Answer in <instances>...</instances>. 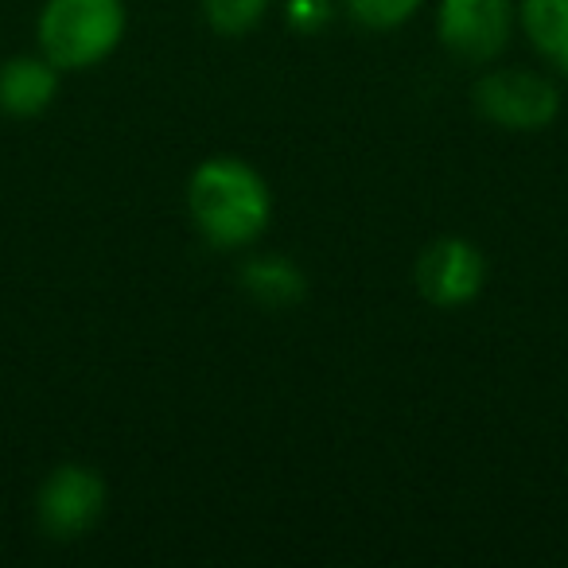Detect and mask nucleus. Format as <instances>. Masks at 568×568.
<instances>
[{"label": "nucleus", "mask_w": 568, "mask_h": 568, "mask_svg": "<svg viewBox=\"0 0 568 568\" xmlns=\"http://www.w3.org/2000/svg\"><path fill=\"white\" fill-rule=\"evenodd\" d=\"M187 211L214 250H242L265 234L273 195L245 160L211 156L191 172Z\"/></svg>", "instance_id": "obj_1"}, {"label": "nucleus", "mask_w": 568, "mask_h": 568, "mask_svg": "<svg viewBox=\"0 0 568 568\" xmlns=\"http://www.w3.org/2000/svg\"><path fill=\"white\" fill-rule=\"evenodd\" d=\"M36 32L40 51L59 71H87L118 51L125 36V0H48Z\"/></svg>", "instance_id": "obj_2"}, {"label": "nucleus", "mask_w": 568, "mask_h": 568, "mask_svg": "<svg viewBox=\"0 0 568 568\" xmlns=\"http://www.w3.org/2000/svg\"><path fill=\"white\" fill-rule=\"evenodd\" d=\"M105 510V483L94 467L87 464H59L55 471L43 479L40 495H36V514L40 526L48 529L55 541H74L82 537Z\"/></svg>", "instance_id": "obj_3"}, {"label": "nucleus", "mask_w": 568, "mask_h": 568, "mask_svg": "<svg viewBox=\"0 0 568 568\" xmlns=\"http://www.w3.org/2000/svg\"><path fill=\"white\" fill-rule=\"evenodd\" d=\"M514 17H518L514 0H440L436 32L456 59L490 63L510 43Z\"/></svg>", "instance_id": "obj_4"}, {"label": "nucleus", "mask_w": 568, "mask_h": 568, "mask_svg": "<svg viewBox=\"0 0 568 568\" xmlns=\"http://www.w3.org/2000/svg\"><path fill=\"white\" fill-rule=\"evenodd\" d=\"M475 110L503 129H545L560 113V94L545 74L490 71L475 82Z\"/></svg>", "instance_id": "obj_5"}, {"label": "nucleus", "mask_w": 568, "mask_h": 568, "mask_svg": "<svg viewBox=\"0 0 568 568\" xmlns=\"http://www.w3.org/2000/svg\"><path fill=\"white\" fill-rule=\"evenodd\" d=\"M417 288L436 308H464L483 293L487 261L464 237H436L417 257Z\"/></svg>", "instance_id": "obj_6"}, {"label": "nucleus", "mask_w": 568, "mask_h": 568, "mask_svg": "<svg viewBox=\"0 0 568 568\" xmlns=\"http://www.w3.org/2000/svg\"><path fill=\"white\" fill-rule=\"evenodd\" d=\"M59 94V67L48 55H17L0 63V113L40 118Z\"/></svg>", "instance_id": "obj_7"}, {"label": "nucleus", "mask_w": 568, "mask_h": 568, "mask_svg": "<svg viewBox=\"0 0 568 568\" xmlns=\"http://www.w3.org/2000/svg\"><path fill=\"white\" fill-rule=\"evenodd\" d=\"M518 24L537 55L568 79V0H521Z\"/></svg>", "instance_id": "obj_8"}, {"label": "nucleus", "mask_w": 568, "mask_h": 568, "mask_svg": "<svg viewBox=\"0 0 568 568\" xmlns=\"http://www.w3.org/2000/svg\"><path fill=\"white\" fill-rule=\"evenodd\" d=\"M242 288L265 308H293L304 301V273L281 253H265V257H250L242 265Z\"/></svg>", "instance_id": "obj_9"}, {"label": "nucleus", "mask_w": 568, "mask_h": 568, "mask_svg": "<svg viewBox=\"0 0 568 568\" xmlns=\"http://www.w3.org/2000/svg\"><path fill=\"white\" fill-rule=\"evenodd\" d=\"M265 12H268V0H203L206 24L219 36H230V40L253 32L265 20Z\"/></svg>", "instance_id": "obj_10"}, {"label": "nucleus", "mask_w": 568, "mask_h": 568, "mask_svg": "<svg viewBox=\"0 0 568 568\" xmlns=\"http://www.w3.org/2000/svg\"><path fill=\"white\" fill-rule=\"evenodd\" d=\"M425 0H347L351 17L358 20L371 32H389V28H402L405 20L417 17V9Z\"/></svg>", "instance_id": "obj_11"}, {"label": "nucleus", "mask_w": 568, "mask_h": 568, "mask_svg": "<svg viewBox=\"0 0 568 568\" xmlns=\"http://www.w3.org/2000/svg\"><path fill=\"white\" fill-rule=\"evenodd\" d=\"M332 20V0H288V24L296 32H320Z\"/></svg>", "instance_id": "obj_12"}]
</instances>
